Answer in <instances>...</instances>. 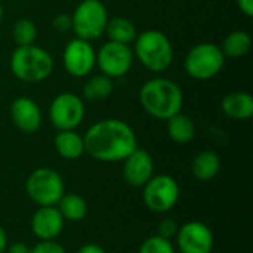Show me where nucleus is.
<instances>
[{"label":"nucleus","instance_id":"1","mask_svg":"<svg viewBox=\"0 0 253 253\" xmlns=\"http://www.w3.org/2000/svg\"><path fill=\"white\" fill-rule=\"evenodd\" d=\"M84 153L102 163L123 162L138 148L132 126L120 119H104L93 123L83 135Z\"/></svg>","mask_w":253,"mask_h":253},{"label":"nucleus","instance_id":"2","mask_svg":"<svg viewBox=\"0 0 253 253\" xmlns=\"http://www.w3.org/2000/svg\"><path fill=\"white\" fill-rule=\"evenodd\" d=\"M139 102L144 111L157 120H169L181 113L184 93L178 83L166 77L147 80L139 89Z\"/></svg>","mask_w":253,"mask_h":253},{"label":"nucleus","instance_id":"3","mask_svg":"<svg viewBox=\"0 0 253 253\" xmlns=\"http://www.w3.org/2000/svg\"><path fill=\"white\" fill-rule=\"evenodd\" d=\"M133 56L144 68L154 74L165 73L173 62V46L169 37L159 30H147L133 40Z\"/></svg>","mask_w":253,"mask_h":253},{"label":"nucleus","instance_id":"4","mask_svg":"<svg viewBox=\"0 0 253 253\" xmlns=\"http://www.w3.org/2000/svg\"><path fill=\"white\" fill-rule=\"evenodd\" d=\"M12 74L24 83H40L50 77L53 59L50 53L36 44L18 46L9 59Z\"/></svg>","mask_w":253,"mask_h":253},{"label":"nucleus","instance_id":"5","mask_svg":"<svg viewBox=\"0 0 253 253\" xmlns=\"http://www.w3.org/2000/svg\"><path fill=\"white\" fill-rule=\"evenodd\" d=\"M108 19V9L101 0H82L71 13V31L76 37L92 42L105 33Z\"/></svg>","mask_w":253,"mask_h":253},{"label":"nucleus","instance_id":"6","mask_svg":"<svg viewBox=\"0 0 253 253\" xmlns=\"http://www.w3.org/2000/svg\"><path fill=\"white\" fill-rule=\"evenodd\" d=\"M225 55L221 47L211 42L193 46L184 59L185 73L194 80H211L218 76L225 65Z\"/></svg>","mask_w":253,"mask_h":253},{"label":"nucleus","instance_id":"7","mask_svg":"<svg viewBox=\"0 0 253 253\" xmlns=\"http://www.w3.org/2000/svg\"><path fill=\"white\" fill-rule=\"evenodd\" d=\"M25 191L28 199L37 206H56L65 194V182L55 169L37 168L28 175Z\"/></svg>","mask_w":253,"mask_h":253},{"label":"nucleus","instance_id":"8","mask_svg":"<svg viewBox=\"0 0 253 253\" xmlns=\"http://www.w3.org/2000/svg\"><path fill=\"white\" fill-rule=\"evenodd\" d=\"M181 188L176 179L170 175H153L142 187V202L148 211L154 213H168L179 202Z\"/></svg>","mask_w":253,"mask_h":253},{"label":"nucleus","instance_id":"9","mask_svg":"<svg viewBox=\"0 0 253 253\" xmlns=\"http://www.w3.org/2000/svg\"><path fill=\"white\" fill-rule=\"evenodd\" d=\"M83 99L73 92L56 95L49 105V120L56 130H76L84 120Z\"/></svg>","mask_w":253,"mask_h":253},{"label":"nucleus","instance_id":"10","mask_svg":"<svg viewBox=\"0 0 253 253\" xmlns=\"http://www.w3.org/2000/svg\"><path fill=\"white\" fill-rule=\"evenodd\" d=\"M133 50L129 44L107 42L96 52V67L101 74L110 79H120L126 76L133 64Z\"/></svg>","mask_w":253,"mask_h":253},{"label":"nucleus","instance_id":"11","mask_svg":"<svg viewBox=\"0 0 253 253\" xmlns=\"http://www.w3.org/2000/svg\"><path fill=\"white\" fill-rule=\"evenodd\" d=\"M62 64L70 76L76 79L87 77L96 67V50L90 42L74 37L64 47Z\"/></svg>","mask_w":253,"mask_h":253},{"label":"nucleus","instance_id":"12","mask_svg":"<svg viewBox=\"0 0 253 253\" xmlns=\"http://www.w3.org/2000/svg\"><path fill=\"white\" fill-rule=\"evenodd\" d=\"M175 242L181 253H212L215 237L205 222L188 221L178 228Z\"/></svg>","mask_w":253,"mask_h":253},{"label":"nucleus","instance_id":"13","mask_svg":"<svg viewBox=\"0 0 253 253\" xmlns=\"http://www.w3.org/2000/svg\"><path fill=\"white\" fill-rule=\"evenodd\" d=\"M154 175V160L147 150L136 148L123 160V179L133 188H142Z\"/></svg>","mask_w":253,"mask_h":253},{"label":"nucleus","instance_id":"14","mask_svg":"<svg viewBox=\"0 0 253 253\" xmlns=\"http://www.w3.org/2000/svg\"><path fill=\"white\" fill-rule=\"evenodd\" d=\"M65 219L56 206H39L30 221V228L37 240H56L61 236Z\"/></svg>","mask_w":253,"mask_h":253},{"label":"nucleus","instance_id":"15","mask_svg":"<svg viewBox=\"0 0 253 253\" xmlns=\"http://www.w3.org/2000/svg\"><path fill=\"white\" fill-rule=\"evenodd\" d=\"M9 113L12 123L22 133H36L43 123V114L39 104L28 96H18L13 99Z\"/></svg>","mask_w":253,"mask_h":253},{"label":"nucleus","instance_id":"16","mask_svg":"<svg viewBox=\"0 0 253 253\" xmlns=\"http://www.w3.org/2000/svg\"><path fill=\"white\" fill-rule=\"evenodd\" d=\"M221 108L222 113L231 120H249L253 116V96L245 90L230 92L222 98Z\"/></svg>","mask_w":253,"mask_h":253},{"label":"nucleus","instance_id":"17","mask_svg":"<svg viewBox=\"0 0 253 253\" xmlns=\"http://www.w3.org/2000/svg\"><path fill=\"white\" fill-rule=\"evenodd\" d=\"M221 170V157L213 150L200 151L191 163V173L197 181L208 182L218 176Z\"/></svg>","mask_w":253,"mask_h":253},{"label":"nucleus","instance_id":"18","mask_svg":"<svg viewBox=\"0 0 253 253\" xmlns=\"http://www.w3.org/2000/svg\"><path fill=\"white\" fill-rule=\"evenodd\" d=\"M55 150L64 160H77L84 154V141L76 130H58L53 139Z\"/></svg>","mask_w":253,"mask_h":253},{"label":"nucleus","instance_id":"19","mask_svg":"<svg viewBox=\"0 0 253 253\" xmlns=\"http://www.w3.org/2000/svg\"><path fill=\"white\" fill-rule=\"evenodd\" d=\"M166 130L168 136L175 142L185 145L191 142L196 136V125L194 122L182 113H178L172 116L169 120H166Z\"/></svg>","mask_w":253,"mask_h":253},{"label":"nucleus","instance_id":"20","mask_svg":"<svg viewBox=\"0 0 253 253\" xmlns=\"http://www.w3.org/2000/svg\"><path fill=\"white\" fill-rule=\"evenodd\" d=\"M110 42H117L123 44H130L138 36V31L132 21L123 16L110 18L105 27V33Z\"/></svg>","mask_w":253,"mask_h":253},{"label":"nucleus","instance_id":"21","mask_svg":"<svg viewBox=\"0 0 253 253\" xmlns=\"http://www.w3.org/2000/svg\"><path fill=\"white\" fill-rule=\"evenodd\" d=\"M59 213L65 221L80 222L87 216V203L86 200L74 193H65L56 205Z\"/></svg>","mask_w":253,"mask_h":253},{"label":"nucleus","instance_id":"22","mask_svg":"<svg viewBox=\"0 0 253 253\" xmlns=\"http://www.w3.org/2000/svg\"><path fill=\"white\" fill-rule=\"evenodd\" d=\"M252 47V37L245 30H236L227 34L222 42L221 50L225 58H242L245 56Z\"/></svg>","mask_w":253,"mask_h":253},{"label":"nucleus","instance_id":"23","mask_svg":"<svg viewBox=\"0 0 253 253\" xmlns=\"http://www.w3.org/2000/svg\"><path fill=\"white\" fill-rule=\"evenodd\" d=\"M114 90V84H113V79L104 76V74H98L93 76L90 79H87L83 84V96L87 101H104L107 99Z\"/></svg>","mask_w":253,"mask_h":253},{"label":"nucleus","instance_id":"24","mask_svg":"<svg viewBox=\"0 0 253 253\" xmlns=\"http://www.w3.org/2000/svg\"><path fill=\"white\" fill-rule=\"evenodd\" d=\"M12 39L16 46H28L34 44L37 39V27L34 21L28 18H21L13 24L12 28Z\"/></svg>","mask_w":253,"mask_h":253},{"label":"nucleus","instance_id":"25","mask_svg":"<svg viewBox=\"0 0 253 253\" xmlns=\"http://www.w3.org/2000/svg\"><path fill=\"white\" fill-rule=\"evenodd\" d=\"M138 253H176V248L172 243V240H168L154 234V236L147 237L141 243Z\"/></svg>","mask_w":253,"mask_h":253},{"label":"nucleus","instance_id":"26","mask_svg":"<svg viewBox=\"0 0 253 253\" xmlns=\"http://www.w3.org/2000/svg\"><path fill=\"white\" fill-rule=\"evenodd\" d=\"M30 253H65V249L56 240H39L30 248Z\"/></svg>","mask_w":253,"mask_h":253},{"label":"nucleus","instance_id":"27","mask_svg":"<svg viewBox=\"0 0 253 253\" xmlns=\"http://www.w3.org/2000/svg\"><path fill=\"white\" fill-rule=\"evenodd\" d=\"M179 225L173 221V219H163L159 225H157V236L172 240L175 239L176 233H178Z\"/></svg>","mask_w":253,"mask_h":253},{"label":"nucleus","instance_id":"28","mask_svg":"<svg viewBox=\"0 0 253 253\" xmlns=\"http://www.w3.org/2000/svg\"><path fill=\"white\" fill-rule=\"evenodd\" d=\"M52 27L58 33H67L71 31V15L68 13H59L52 19Z\"/></svg>","mask_w":253,"mask_h":253},{"label":"nucleus","instance_id":"29","mask_svg":"<svg viewBox=\"0 0 253 253\" xmlns=\"http://www.w3.org/2000/svg\"><path fill=\"white\" fill-rule=\"evenodd\" d=\"M6 253H30V246L24 242H12L7 243Z\"/></svg>","mask_w":253,"mask_h":253},{"label":"nucleus","instance_id":"30","mask_svg":"<svg viewBox=\"0 0 253 253\" xmlns=\"http://www.w3.org/2000/svg\"><path fill=\"white\" fill-rule=\"evenodd\" d=\"M237 6L240 9V12L243 15H246L248 18L253 16V0H236Z\"/></svg>","mask_w":253,"mask_h":253},{"label":"nucleus","instance_id":"31","mask_svg":"<svg viewBox=\"0 0 253 253\" xmlns=\"http://www.w3.org/2000/svg\"><path fill=\"white\" fill-rule=\"evenodd\" d=\"M77 253H107L104 248H101L96 243H86L83 246H80V249L77 251Z\"/></svg>","mask_w":253,"mask_h":253},{"label":"nucleus","instance_id":"32","mask_svg":"<svg viewBox=\"0 0 253 253\" xmlns=\"http://www.w3.org/2000/svg\"><path fill=\"white\" fill-rule=\"evenodd\" d=\"M7 234L4 231V228L0 225V253H6V248H7Z\"/></svg>","mask_w":253,"mask_h":253},{"label":"nucleus","instance_id":"33","mask_svg":"<svg viewBox=\"0 0 253 253\" xmlns=\"http://www.w3.org/2000/svg\"><path fill=\"white\" fill-rule=\"evenodd\" d=\"M3 16H4V10H3V6L0 4V22L3 21Z\"/></svg>","mask_w":253,"mask_h":253}]
</instances>
